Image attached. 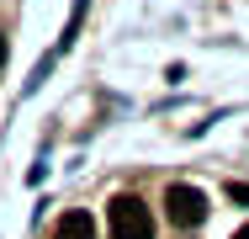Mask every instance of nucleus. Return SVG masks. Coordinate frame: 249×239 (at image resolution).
Here are the masks:
<instances>
[{
    "label": "nucleus",
    "mask_w": 249,
    "mask_h": 239,
    "mask_svg": "<svg viewBox=\"0 0 249 239\" xmlns=\"http://www.w3.org/2000/svg\"><path fill=\"white\" fill-rule=\"evenodd\" d=\"M111 239H154V218L138 197H111Z\"/></svg>",
    "instance_id": "obj_1"
},
{
    "label": "nucleus",
    "mask_w": 249,
    "mask_h": 239,
    "mask_svg": "<svg viewBox=\"0 0 249 239\" xmlns=\"http://www.w3.org/2000/svg\"><path fill=\"white\" fill-rule=\"evenodd\" d=\"M164 213H170L175 229H196L201 218H207V197L196 186H170L164 191Z\"/></svg>",
    "instance_id": "obj_2"
},
{
    "label": "nucleus",
    "mask_w": 249,
    "mask_h": 239,
    "mask_svg": "<svg viewBox=\"0 0 249 239\" xmlns=\"http://www.w3.org/2000/svg\"><path fill=\"white\" fill-rule=\"evenodd\" d=\"M53 239H96V218L90 213H64L53 223Z\"/></svg>",
    "instance_id": "obj_3"
},
{
    "label": "nucleus",
    "mask_w": 249,
    "mask_h": 239,
    "mask_svg": "<svg viewBox=\"0 0 249 239\" xmlns=\"http://www.w3.org/2000/svg\"><path fill=\"white\" fill-rule=\"evenodd\" d=\"M228 197H233V202H244V207H249V186H244V181H233V186H228Z\"/></svg>",
    "instance_id": "obj_4"
},
{
    "label": "nucleus",
    "mask_w": 249,
    "mask_h": 239,
    "mask_svg": "<svg viewBox=\"0 0 249 239\" xmlns=\"http://www.w3.org/2000/svg\"><path fill=\"white\" fill-rule=\"evenodd\" d=\"M0 64H5V32H0Z\"/></svg>",
    "instance_id": "obj_5"
},
{
    "label": "nucleus",
    "mask_w": 249,
    "mask_h": 239,
    "mask_svg": "<svg viewBox=\"0 0 249 239\" xmlns=\"http://www.w3.org/2000/svg\"><path fill=\"white\" fill-rule=\"evenodd\" d=\"M233 239H249V229H239V234H233Z\"/></svg>",
    "instance_id": "obj_6"
}]
</instances>
